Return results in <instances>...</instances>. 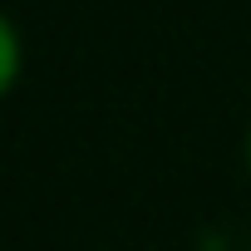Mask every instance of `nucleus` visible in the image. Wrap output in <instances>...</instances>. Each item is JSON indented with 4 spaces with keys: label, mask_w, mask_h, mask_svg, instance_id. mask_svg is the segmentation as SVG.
<instances>
[{
    "label": "nucleus",
    "mask_w": 251,
    "mask_h": 251,
    "mask_svg": "<svg viewBox=\"0 0 251 251\" xmlns=\"http://www.w3.org/2000/svg\"><path fill=\"white\" fill-rule=\"evenodd\" d=\"M20 59H25V50H20V30L10 25L5 10H0V99L15 89V79H20Z\"/></svg>",
    "instance_id": "nucleus-1"
},
{
    "label": "nucleus",
    "mask_w": 251,
    "mask_h": 251,
    "mask_svg": "<svg viewBox=\"0 0 251 251\" xmlns=\"http://www.w3.org/2000/svg\"><path fill=\"white\" fill-rule=\"evenodd\" d=\"M246 168H251V133H246Z\"/></svg>",
    "instance_id": "nucleus-2"
}]
</instances>
